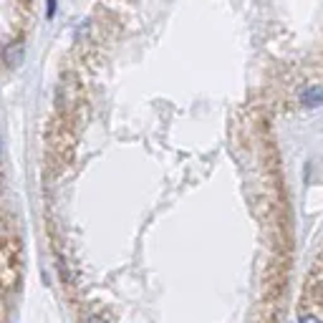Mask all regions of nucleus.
I'll list each match as a JSON object with an SVG mask.
<instances>
[{
  "instance_id": "obj_1",
  "label": "nucleus",
  "mask_w": 323,
  "mask_h": 323,
  "mask_svg": "<svg viewBox=\"0 0 323 323\" xmlns=\"http://www.w3.org/2000/svg\"><path fill=\"white\" fill-rule=\"evenodd\" d=\"M3 58H5V64L10 66V68H15L18 64H23V43H20V41L10 43V46L3 51Z\"/></svg>"
},
{
  "instance_id": "obj_2",
  "label": "nucleus",
  "mask_w": 323,
  "mask_h": 323,
  "mask_svg": "<svg viewBox=\"0 0 323 323\" xmlns=\"http://www.w3.org/2000/svg\"><path fill=\"white\" fill-rule=\"evenodd\" d=\"M303 104L306 106H318L323 104V86H311L303 91Z\"/></svg>"
},
{
  "instance_id": "obj_3",
  "label": "nucleus",
  "mask_w": 323,
  "mask_h": 323,
  "mask_svg": "<svg viewBox=\"0 0 323 323\" xmlns=\"http://www.w3.org/2000/svg\"><path fill=\"white\" fill-rule=\"evenodd\" d=\"M301 323H323L318 316H313V313H306L303 318H301Z\"/></svg>"
},
{
  "instance_id": "obj_4",
  "label": "nucleus",
  "mask_w": 323,
  "mask_h": 323,
  "mask_svg": "<svg viewBox=\"0 0 323 323\" xmlns=\"http://www.w3.org/2000/svg\"><path fill=\"white\" fill-rule=\"evenodd\" d=\"M56 13V0H48V18H53Z\"/></svg>"
},
{
  "instance_id": "obj_5",
  "label": "nucleus",
  "mask_w": 323,
  "mask_h": 323,
  "mask_svg": "<svg viewBox=\"0 0 323 323\" xmlns=\"http://www.w3.org/2000/svg\"><path fill=\"white\" fill-rule=\"evenodd\" d=\"M86 323H106V321H104L101 316H91V318H89V321H86Z\"/></svg>"
}]
</instances>
